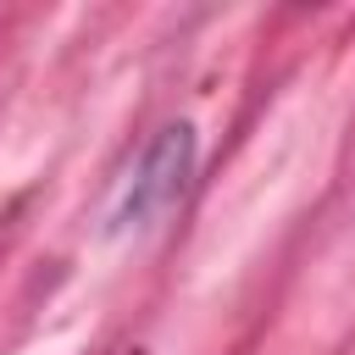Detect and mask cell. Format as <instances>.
Returning a JSON list of instances; mask_svg holds the SVG:
<instances>
[{"label":"cell","mask_w":355,"mask_h":355,"mask_svg":"<svg viewBox=\"0 0 355 355\" xmlns=\"http://www.w3.org/2000/svg\"><path fill=\"white\" fill-rule=\"evenodd\" d=\"M189 161H194V133L178 122V128H161V139L144 150V161L133 166V178L122 183L116 205H111V222L116 227H150L155 216L172 211V200L183 194V178H189Z\"/></svg>","instance_id":"obj_1"}]
</instances>
